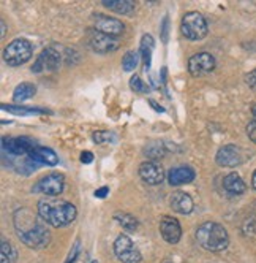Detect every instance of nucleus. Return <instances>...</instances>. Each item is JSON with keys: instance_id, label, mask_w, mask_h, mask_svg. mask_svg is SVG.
Listing matches in <instances>:
<instances>
[{"instance_id": "obj_20", "label": "nucleus", "mask_w": 256, "mask_h": 263, "mask_svg": "<svg viewBox=\"0 0 256 263\" xmlns=\"http://www.w3.org/2000/svg\"><path fill=\"white\" fill-rule=\"evenodd\" d=\"M103 7L113 10L116 13H120V14H125V16H130L136 5L135 2H132V0H103Z\"/></svg>"}, {"instance_id": "obj_24", "label": "nucleus", "mask_w": 256, "mask_h": 263, "mask_svg": "<svg viewBox=\"0 0 256 263\" xmlns=\"http://www.w3.org/2000/svg\"><path fill=\"white\" fill-rule=\"evenodd\" d=\"M114 219L128 232H136L138 230V225H139L138 219L135 216H132V214H128V213H116Z\"/></svg>"}, {"instance_id": "obj_19", "label": "nucleus", "mask_w": 256, "mask_h": 263, "mask_svg": "<svg viewBox=\"0 0 256 263\" xmlns=\"http://www.w3.org/2000/svg\"><path fill=\"white\" fill-rule=\"evenodd\" d=\"M223 187H225V191L231 195H242L247 189L244 179L237 173H229L228 176H225Z\"/></svg>"}, {"instance_id": "obj_1", "label": "nucleus", "mask_w": 256, "mask_h": 263, "mask_svg": "<svg viewBox=\"0 0 256 263\" xmlns=\"http://www.w3.org/2000/svg\"><path fill=\"white\" fill-rule=\"evenodd\" d=\"M41 217L33 216L29 210H19L14 214V227L19 239L32 249H43L51 241V233L45 227Z\"/></svg>"}, {"instance_id": "obj_3", "label": "nucleus", "mask_w": 256, "mask_h": 263, "mask_svg": "<svg viewBox=\"0 0 256 263\" xmlns=\"http://www.w3.org/2000/svg\"><path fill=\"white\" fill-rule=\"evenodd\" d=\"M196 239L201 248L210 252H222L228 248L229 236L223 225L217 222H204L196 230Z\"/></svg>"}, {"instance_id": "obj_33", "label": "nucleus", "mask_w": 256, "mask_h": 263, "mask_svg": "<svg viewBox=\"0 0 256 263\" xmlns=\"http://www.w3.org/2000/svg\"><path fill=\"white\" fill-rule=\"evenodd\" d=\"M0 248H2V254H4V255H8V257H10V254H11V246H10V242H8L5 238H2V242H0Z\"/></svg>"}, {"instance_id": "obj_9", "label": "nucleus", "mask_w": 256, "mask_h": 263, "mask_svg": "<svg viewBox=\"0 0 256 263\" xmlns=\"http://www.w3.org/2000/svg\"><path fill=\"white\" fill-rule=\"evenodd\" d=\"M94 21V29L100 33H104L108 36H113V39H117L125 32V26L122 21L116 20L113 16H106L103 13H95L92 16Z\"/></svg>"}, {"instance_id": "obj_7", "label": "nucleus", "mask_w": 256, "mask_h": 263, "mask_svg": "<svg viewBox=\"0 0 256 263\" xmlns=\"http://www.w3.org/2000/svg\"><path fill=\"white\" fill-rule=\"evenodd\" d=\"M65 178L59 173H51L43 176L38 182L32 187L33 194H45L48 197H57L63 192Z\"/></svg>"}, {"instance_id": "obj_12", "label": "nucleus", "mask_w": 256, "mask_h": 263, "mask_svg": "<svg viewBox=\"0 0 256 263\" xmlns=\"http://www.w3.org/2000/svg\"><path fill=\"white\" fill-rule=\"evenodd\" d=\"M87 39H89L90 48H92L95 52H100V54L114 52L119 48V40L117 39H113V36H108L104 33H100L95 29L89 30Z\"/></svg>"}, {"instance_id": "obj_6", "label": "nucleus", "mask_w": 256, "mask_h": 263, "mask_svg": "<svg viewBox=\"0 0 256 263\" xmlns=\"http://www.w3.org/2000/svg\"><path fill=\"white\" fill-rule=\"evenodd\" d=\"M38 146L35 140L29 137H16V138H2V151L7 156H14V157H23L29 156L33 149Z\"/></svg>"}, {"instance_id": "obj_14", "label": "nucleus", "mask_w": 256, "mask_h": 263, "mask_svg": "<svg viewBox=\"0 0 256 263\" xmlns=\"http://www.w3.org/2000/svg\"><path fill=\"white\" fill-rule=\"evenodd\" d=\"M139 176L144 182H147L151 185H157L161 184L164 179V170L163 166L157 162H142L139 165Z\"/></svg>"}, {"instance_id": "obj_30", "label": "nucleus", "mask_w": 256, "mask_h": 263, "mask_svg": "<svg viewBox=\"0 0 256 263\" xmlns=\"http://www.w3.org/2000/svg\"><path fill=\"white\" fill-rule=\"evenodd\" d=\"M247 135H248V138H250L253 143H256V121H251V122L247 125Z\"/></svg>"}, {"instance_id": "obj_37", "label": "nucleus", "mask_w": 256, "mask_h": 263, "mask_svg": "<svg viewBox=\"0 0 256 263\" xmlns=\"http://www.w3.org/2000/svg\"><path fill=\"white\" fill-rule=\"evenodd\" d=\"M251 185H253V189L256 191V170H254V173L251 176Z\"/></svg>"}, {"instance_id": "obj_31", "label": "nucleus", "mask_w": 256, "mask_h": 263, "mask_svg": "<svg viewBox=\"0 0 256 263\" xmlns=\"http://www.w3.org/2000/svg\"><path fill=\"white\" fill-rule=\"evenodd\" d=\"M245 81H247V84L250 86V89L256 92V70H253V71H250V73L247 74Z\"/></svg>"}, {"instance_id": "obj_15", "label": "nucleus", "mask_w": 256, "mask_h": 263, "mask_svg": "<svg viewBox=\"0 0 256 263\" xmlns=\"http://www.w3.org/2000/svg\"><path fill=\"white\" fill-rule=\"evenodd\" d=\"M160 233L166 242L177 244L182 236V229H180L179 220L174 217H169V216H164L160 220Z\"/></svg>"}, {"instance_id": "obj_34", "label": "nucleus", "mask_w": 256, "mask_h": 263, "mask_svg": "<svg viewBox=\"0 0 256 263\" xmlns=\"http://www.w3.org/2000/svg\"><path fill=\"white\" fill-rule=\"evenodd\" d=\"M92 160H94V154L90 151H84L81 154V162L82 163H92Z\"/></svg>"}, {"instance_id": "obj_29", "label": "nucleus", "mask_w": 256, "mask_h": 263, "mask_svg": "<svg viewBox=\"0 0 256 263\" xmlns=\"http://www.w3.org/2000/svg\"><path fill=\"white\" fill-rule=\"evenodd\" d=\"M78 254H79V239H76L75 246H73V249H71V252H70V257L67 258V261H65V263H73V261L76 260Z\"/></svg>"}, {"instance_id": "obj_35", "label": "nucleus", "mask_w": 256, "mask_h": 263, "mask_svg": "<svg viewBox=\"0 0 256 263\" xmlns=\"http://www.w3.org/2000/svg\"><path fill=\"white\" fill-rule=\"evenodd\" d=\"M108 192H109V187H100V189H97L95 191V197L97 198H104L106 195H108Z\"/></svg>"}, {"instance_id": "obj_28", "label": "nucleus", "mask_w": 256, "mask_h": 263, "mask_svg": "<svg viewBox=\"0 0 256 263\" xmlns=\"http://www.w3.org/2000/svg\"><path fill=\"white\" fill-rule=\"evenodd\" d=\"M130 87H132V90H135V92H149V87L142 83V80L138 77V74L132 77V80H130Z\"/></svg>"}, {"instance_id": "obj_17", "label": "nucleus", "mask_w": 256, "mask_h": 263, "mask_svg": "<svg viewBox=\"0 0 256 263\" xmlns=\"http://www.w3.org/2000/svg\"><path fill=\"white\" fill-rule=\"evenodd\" d=\"M169 206L173 208V211H176L179 214H190L193 211V208H195L191 197L188 194H185V192H182V191H177V192L171 194Z\"/></svg>"}, {"instance_id": "obj_18", "label": "nucleus", "mask_w": 256, "mask_h": 263, "mask_svg": "<svg viewBox=\"0 0 256 263\" xmlns=\"http://www.w3.org/2000/svg\"><path fill=\"white\" fill-rule=\"evenodd\" d=\"M30 160L38 163V165H48V166H54L59 163V157L57 154L49 147H43V146H36L33 151L29 154Z\"/></svg>"}, {"instance_id": "obj_38", "label": "nucleus", "mask_w": 256, "mask_h": 263, "mask_svg": "<svg viewBox=\"0 0 256 263\" xmlns=\"http://www.w3.org/2000/svg\"><path fill=\"white\" fill-rule=\"evenodd\" d=\"M0 26H2V36H5V32H7V26H5V21H0Z\"/></svg>"}, {"instance_id": "obj_13", "label": "nucleus", "mask_w": 256, "mask_h": 263, "mask_svg": "<svg viewBox=\"0 0 256 263\" xmlns=\"http://www.w3.org/2000/svg\"><path fill=\"white\" fill-rule=\"evenodd\" d=\"M215 160L220 166H228V168L239 166L244 162L242 149L239 146H234V144L222 146L220 149H218Z\"/></svg>"}, {"instance_id": "obj_26", "label": "nucleus", "mask_w": 256, "mask_h": 263, "mask_svg": "<svg viewBox=\"0 0 256 263\" xmlns=\"http://www.w3.org/2000/svg\"><path fill=\"white\" fill-rule=\"evenodd\" d=\"M138 61H139V52L136 51H126L125 55L122 58V67L125 71H132L136 68L138 65Z\"/></svg>"}, {"instance_id": "obj_5", "label": "nucleus", "mask_w": 256, "mask_h": 263, "mask_svg": "<svg viewBox=\"0 0 256 263\" xmlns=\"http://www.w3.org/2000/svg\"><path fill=\"white\" fill-rule=\"evenodd\" d=\"M32 52H33V48L29 40L16 39L11 43H8V46H5L4 59L11 67H19L32 58Z\"/></svg>"}, {"instance_id": "obj_36", "label": "nucleus", "mask_w": 256, "mask_h": 263, "mask_svg": "<svg viewBox=\"0 0 256 263\" xmlns=\"http://www.w3.org/2000/svg\"><path fill=\"white\" fill-rule=\"evenodd\" d=\"M0 263H10V257H8V255H4V254H0Z\"/></svg>"}, {"instance_id": "obj_39", "label": "nucleus", "mask_w": 256, "mask_h": 263, "mask_svg": "<svg viewBox=\"0 0 256 263\" xmlns=\"http://www.w3.org/2000/svg\"><path fill=\"white\" fill-rule=\"evenodd\" d=\"M251 112H253V116L256 118V103H254V105L251 106Z\"/></svg>"}, {"instance_id": "obj_11", "label": "nucleus", "mask_w": 256, "mask_h": 263, "mask_svg": "<svg viewBox=\"0 0 256 263\" xmlns=\"http://www.w3.org/2000/svg\"><path fill=\"white\" fill-rule=\"evenodd\" d=\"M215 68V59L214 55L203 51V52H196L195 55L188 59V71L191 77H203V74L210 73Z\"/></svg>"}, {"instance_id": "obj_22", "label": "nucleus", "mask_w": 256, "mask_h": 263, "mask_svg": "<svg viewBox=\"0 0 256 263\" xmlns=\"http://www.w3.org/2000/svg\"><path fill=\"white\" fill-rule=\"evenodd\" d=\"M154 46H155V42H154V39H152V35H144V36H142V40H141V45H139V54H141V58H142L145 71H147V70L151 68Z\"/></svg>"}, {"instance_id": "obj_21", "label": "nucleus", "mask_w": 256, "mask_h": 263, "mask_svg": "<svg viewBox=\"0 0 256 263\" xmlns=\"http://www.w3.org/2000/svg\"><path fill=\"white\" fill-rule=\"evenodd\" d=\"M166 154H168V146L163 141H151L149 144L144 146V156L151 159L152 162L163 159Z\"/></svg>"}, {"instance_id": "obj_16", "label": "nucleus", "mask_w": 256, "mask_h": 263, "mask_svg": "<svg viewBox=\"0 0 256 263\" xmlns=\"http://www.w3.org/2000/svg\"><path fill=\"white\" fill-rule=\"evenodd\" d=\"M196 178V173L191 166L188 165H179L174 166L168 173V181L171 185H182V184H190Z\"/></svg>"}, {"instance_id": "obj_10", "label": "nucleus", "mask_w": 256, "mask_h": 263, "mask_svg": "<svg viewBox=\"0 0 256 263\" xmlns=\"http://www.w3.org/2000/svg\"><path fill=\"white\" fill-rule=\"evenodd\" d=\"M114 252L122 263H139L141 252L126 235H119L114 241Z\"/></svg>"}, {"instance_id": "obj_32", "label": "nucleus", "mask_w": 256, "mask_h": 263, "mask_svg": "<svg viewBox=\"0 0 256 263\" xmlns=\"http://www.w3.org/2000/svg\"><path fill=\"white\" fill-rule=\"evenodd\" d=\"M168 24H169V17L168 16H164L163 17V42L166 43L168 42Z\"/></svg>"}, {"instance_id": "obj_4", "label": "nucleus", "mask_w": 256, "mask_h": 263, "mask_svg": "<svg viewBox=\"0 0 256 263\" xmlns=\"http://www.w3.org/2000/svg\"><path fill=\"white\" fill-rule=\"evenodd\" d=\"M182 33L191 42H199L209 33L206 17L199 11H188L182 17Z\"/></svg>"}, {"instance_id": "obj_27", "label": "nucleus", "mask_w": 256, "mask_h": 263, "mask_svg": "<svg viewBox=\"0 0 256 263\" xmlns=\"http://www.w3.org/2000/svg\"><path fill=\"white\" fill-rule=\"evenodd\" d=\"M92 138H94V141L97 143V144H101V143H114L116 140H117V137L114 135V134H111V132H95V134L92 135Z\"/></svg>"}, {"instance_id": "obj_8", "label": "nucleus", "mask_w": 256, "mask_h": 263, "mask_svg": "<svg viewBox=\"0 0 256 263\" xmlns=\"http://www.w3.org/2000/svg\"><path fill=\"white\" fill-rule=\"evenodd\" d=\"M60 64H62V54L54 46H48L40 52L38 58H36V61L32 67V71L33 73L56 71V70H59Z\"/></svg>"}, {"instance_id": "obj_23", "label": "nucleus", "mask_w": 256, "mask_h": 263, "mask_svg": "<svg viewBox=\"0 0 256 263\" xmlns=\"http://www.w3.org/2000/svg\"><path fill=\"white\" fill-rule=\"evenodd\" d=\"M36 93V87L32 83H21L19 86H16L14 93H13V100L16 103H23L29 99H32Z\"/></svg>"}, {"instance_id": "obj_40", "label": "nucleus", "mask_w": 256, "mask_h": 263, "mask_svg": "<svg viewBox=\"0 0 256 263\" xmlns=\"http://www.w3.org/2000/svg\"><path fill=\"white\" fill-rule=\"evenodd\" d=\"M90 263H98V261H95V260H94V261H90Z\"/></svg>"}, {"instance_id": "obj_25", "label": "nucleus", "mask_w": 256, "mask_h": 263, "mask_svg": "<svg viewBox=\"0 0 256 263\" xmlns=\"http://www.w3.org/2000/svg\"><path fill=\"white\" fill-rule=\"evenodd\" d=\"M2 109L13 112V115H21V116H29V115H45L48 112L43 108H26V106H8V105H2Z\"/></svg>"}, {"instance_id": "obj_2", "label": "nucleus", "mask_w": 256, "mask_h": 263, "mask_svg": "<svg viewBox=\"0 0 256 263\" xmlns=\"http://www.w3.org/2000/svg\"><path fill=\"white\" fill-rule=\"evenodd\" d=\"M38 214L52 227H63V225H68L76 219L78 211L73 203L43 198L38 201Z\"/></svg>"}]
</instances>
